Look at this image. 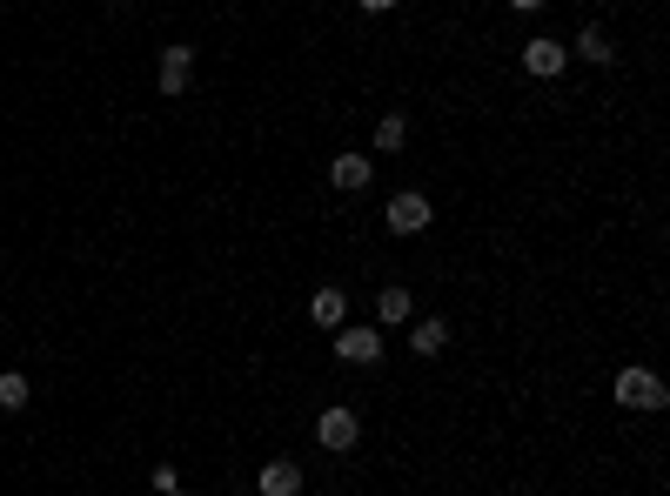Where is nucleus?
<instances>
[{"label": "nucleus", "mask_w": 670, "mask_h": 496, "mask_svg": "<svg viewBox=\"0 0 670 496\" xmlns=\"http://www.w3.org/2000/svg\"><path fill=\"white\" fill-rule=\"evenodd\" d=\"M617 403L624 409H664L670 396H664V383H657L650 369H624V376H617Z\"/></svg>", "instance_id": "nucleus-1"}, {"label": "nucleus", "mask_w": 670, "mask_h": 496, "mask_svg": "<svg viewBox=\"0 0 670 496\" xmlns=\"http://www.w3.org/2000/svg\"><path fill=\"white\" fill-rule=\"evenodd\" d=\"M429 215H436V208H429V195H416V188H409V195H389V228H396V235H423Z\"/></svg>", "instance_id": "nucleus-2"}, {"label": "nucleus", "mask_w": 670, "mask_h": 496, "mask_svg": "<svg viewBox=\"0 0 670 496\" xmlns=\"http://www.w3.org/2000/svg\"><path fill=\"white\" fill-rule=\"evenodd\" d=\"M315 436H322V450H349V443L362 436V429H356V409H322Z\"/></svg>", "instance_id": "nucleus-3"}, {"label": "nucleus", "mask_w": 670, "mask_h": 496, "mask_svg": "<svg viewBox=\"0 0 670 496\" xmlns=\"http://www.w3.org/2000/svg\"><path fill=\"white\" fill-rule=\"evenodd\" d=\"M335 356L369 369V362H382V336H376V329H342V336H335Z\"/></svg>", "instance_id": "nucleus-4"}, {"label": "nucleus", "mask_w": 670, "mask_h": 496, "mask_svg": "<svg viewBox=\"0 0 670 496\" xmlns=\"http://www.w3.org/2000/svg\"><path fill=\"white\" fill-rule=\"evenodd\" d=\"M195 81V47H168L161 54V94H188Z\"/></svg>", "instance_id": "nucleus-5"}, {"label": "nucleus", "mask_w": 670, "mask_h": 496, "mask_svg": "<svg viewBox=\"0 0 670 496\" xmlns=\"http://www.w3.org/2000/svg\"><path fill=\"white\" fill-rule=\"evenodd\" d=\"M329 181H335V188H342V195H362V188L376 181V168H369V155H335Z\"/></svg>", "instance_id": "nucleus-6"}, {"label": "nucleus", "mask_w": 670, "mask_h": 496, "mask_svg": "<svg viewBox=\"0 0 670 496\" xmlns=\"http://www.w3.org/2000/svg\"><path fill=\"white\" fill-rule=\"evenodd\" d=\"M563 61H570V54H563V41H530V47H523V68H530L536 81L563 74Z\"/></svg>", "instance_id": "nucleus-7"}, {"label": "nucleus", "mask_w": 670, "mask_h": 496, "mask_svg": "<svg viewBox=\"0 0 670 496\" xmlns=\"http://www.w3.org/2000/svg\"><path fill=\"white\" fill-rule=\"evenodd\" d=\"M309 316L322 322V329H342V316H349V295H342V289H315V295H309Z\"/></svg>", "instance_id": "nucleus-8"}, {"label": "nucleus", "mask_w": 670, "mask_h": 496, "mask_svg": "<svg viewBox=\"0 0 670 496\" xmlns=\"http://www.w3.org/2000/svg\"><path fill=\"white\" fill-rule=\"evenodd\" d=\"M409 349H416V356H443L449 349V322H416V329H409Z\"/></svg>", "instance_id": "nucleus-9"}, {"label": "nucleus", "mask_w": 670, "mask_h": 496, "mask_svg": "<svg viewBox=\"0 0 670 496\" xmlns=\"http://www.w3.org/2000/svg\"><path fill=\"white\" fill-rule=\"evenodd\" d=\"M295 490H302L295 463H262V496H295Z\"/></svg>", "instance_id": "nucleus-10"}, {"label": "nucleus", "mask_w": 670, "mask_h": 496, "mask_svg": "<svg viewBox=\"0 0 670 496\" xmlns=\"http://www.w3.org/2000/svg\"><path fill=\"white\" fill-rule=\"evenodd\" d=\"M416 316V295L409 289H382L376 295V322H409Z\"/></svg>", "instance_id": "nucleus-11"}, {"label": "nucleus", "mask_w": 670, "mask_h": 496, "mask_svg": "<svg viewBox=\"0 0 670 496\" xmlns=\"http://www.w3.org/2000/svg\"><path fill=\"white\" fill-rule=\"evenodd\" d=\"M402 141H409V121H402V114H382V128H376V148H382V155H396Z\"/></svg>", "instance_id": "nucleus-12"}, {"label": "nucleus", "mask_w": 670, "mask_h": 496, "mask_svg": "<svg viewBox=\"0 0 670 496\" xmlns=\"http://www.w3.org/2000/svg\"><path fill=\"white\" fill-rule=\"evenodd\" d=\"M27 396H34V389H27V376H14V369H7V376H0V409H27Z\"/></svg>", "instance_id": "nucleus-13"}, {"label": "nucleus", "mask_w": 670, "mask_h": 496, "mask_svg": "<svg viewBox=\"0 0 670 496\" xmlns=\"http://www.w3.org/2000/svg\"><path fill=\"white\" fill-rule=\"evenodd\" d=\"M577 47H583V61H610V54H617L603 27H590V34H577Z\"/></svg>", "instance_id": "nucleus-14"}, {"label": "nucleus", "mask_w": 670, "mask_h": 496, "mask_svg": "<svg viewBox=\"0 0 670 496\" xmlns=\"http://www.w3.org/2000/svg\"><path fill=\"white\" fill-rule=\"evenodd\" d=\"M155 490H161V496H175V490H181V476H175V463H155Z\"/></svg>", "instance_id": "nucleus-15"}, {"label": "nucleus", "mask_w": 670, "mask_h": 496, "mask_svg": "<svg viewBox=\"0 0 670 496\" xmlns=\"http://www.w3.org/2000/svg\"><path fill=\"white\" fill-rule=\"evenodd\" d=\"M362 7H369V14H389V7H396V0H362Z\"/></svg>", "instance_id": "nucleus-16"}, {"label": "nucleus", "mask_w": 670, "mask_h": 496, "mask_svg": "<svg viewBox=\"0 0 670 496\" xmlns=\"http://www.w3.org/2000/svg\"><path fill=\"white\" fill-rule=\"evenodd\" d=\"M510 7H516V14H536V7H543V0H510Z\"/></svg>", "instance_id": "nucleus-17"}, {"label": "nucleus", "mask_w": 670, "mask_h": 496, "mask_svg": "<svg viewBox=\"0 0 670 496\" xmlns=\"http://www.w3.org/2000/svg\"><path fill=\"white\" fill-rule=\"evenodd\" d=\"M175 496H188V490H175Z\"/></svg>", "instance_id": "nucleus-18"}]
</instances>
